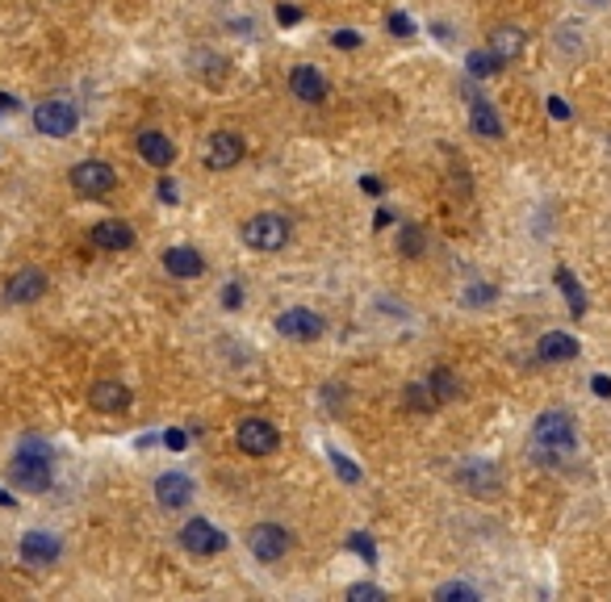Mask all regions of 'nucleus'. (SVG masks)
<instances>
[{"label": "nucleus", "mask_w": 611, "mask_h": 602, "mask_svg": "<svg viewBox=\"0 0 611 602\" xmlns=\"http://www.w3.org/2000/svg\"><path fill=\"white\" fill-rule=\"evenodd\" d=\"M9 481H13V485H21L26 493L51 490V481H55V468H51V443H46V439H38V435L21 439L17 456L9 460Z\"/></svg>", "instance_id": "1"}, {"label": "nucleus", "mask_w": 611, "mask_h": 602, "mask_svg": "<svg viewBox=\"0 0 611 602\" xmlns=\"http://www.w3.org/2000/svg\"><path fill=\"white\" fill-rule=\"evenodd\" d=\"M532 443H536V452L541 456H566V452H574V443H578V427H574V419L566 411H544L541 419H536V427H532Z\"/></svg>", "instance_id": "2"}, {"label": "nucleus", "mask_w": 611, "mask_h": 602, "mask_svg": "<svg viewBox=\"0 0 611 602\" xmlns=\"http://www.w3.org/2000/svg\"><path fill=\"white\" fill-rule=\"evenodd\" d=\"M239 234H243V243H248L251 251H281V247L289 243L293 226L285 214H273V209H268V214H251Z\"/></svg>", "instance_id": "3"}, {"label": "nucleus", "mask_w": 611, "mask_h": 602, "mask_svg": "<svg viewBox=\"0 0 611 602\" xmlns=\"http://www.w3.org/2000/svg\"><path fill=\"white\" fill-rule=\"evenodd\" d=\"M80 122V113L71 101H42L38 110H34V126H38V134L46 138H68Z\"/></svg>", "instance_id": "4"}, {"label": "nucleus", "mask_w": 611, "mask_h": 602, "mask_svg": "<svg viewBox=\"0 0 611 602\" xmlns=\"http://www.w3.org/2000/svg\"><path fill=\"white\" fill-rule=\"evenodd\" d=\"M289 532L281 527V523H256L248 532V548L256 552V561H265V565H273V561H281L285 552H289Z\"/></svg>", "instance_id": "5"}, {"label": "nucleus", "mask_w": 611, "mask_h": 602, "mask_svg": "<svg viewBox=\"0 0 611 602\" xmlns=\"http://www.w3.org/2000/svg\"><path fill=\"white\" fill-rule=\"evenodd\" d=\"M235 443L239 452H248V456H268V452H277L281 443V431L268 419H243L235 427Z\"/></svg>", "instance_id": "6"}, {"label": "nucleus", "mask_w": 611, "mask_h": 602, "mask_svg": "<svg viewBox=\"0 0 611 602\" xmlns=\"http://www.w3.org/2000/svg\"><path fill=\"white\" fill-rule=\"evenodd\" d=\"M113 184H118V172L105 159H84V164L71 167V189L84 192V197H105Z\"/></svg>", "instance_id": "7"}, {"label": "nucleus", "mask_w": 611, "mask_h": 602, "mask_svg": "<svg viewBox=\"0 0 611 602\" xmlns=\"http://www.w3.org/2000/svg\"><path fill=\"white\" fill-rule=\"evenodd\" d=\"M181 544H184V552H193V557H218L226 548V535L209 519H189L181 527Z\"/></svg>", "instance_id": "8"}, {"label": "nucleus", "mask_w": 611, "mask_h": 602, "mask_svg": "<svg viewBox=\"0 0 611 602\" xmlns=\"http://www.w3.org/2000/svg\"><path fill=\"white\" fill-rule=\"evenodd\" d=\"M327 330V322H322L314 310H285V314L277 318V335H285V339L293 343H314Z\"/></svg>", "instance_id": "9"}, {"label": "nucleus", "mask_w": 611, "mask_h": 602, "mask_svg": "<svg viewBox=\"0 0 611 602\" xmlns=\"http://www.w3.org/2000/svg\"><path fill=\"white\" fill-rule=\"evenodd\" d=\"M46 293V276L38 268H17L9 281H4V301L9 305H29V301H38Z\"/></svg>", "instance_id": "10"}, {"label": "nucleus", "mask_w": 611, "mask_h": 602, "mask_svg": "<svg viewBox=\"0 0 611 602\" xmlns=\"http://www.w3.org/2000/svg\"><path fill=\"white\" fill-rule=\"evenodd\" d=\"M243 159V138L231 134V130H218V134H209L206 142V164L214 172H231V167Z\"/></svg>", "instance_id": "11"}, {"label": "nucleus", "mask_w": 611, "mask_h": 602, "mask_svg": "<svg viewBox=\"0 0 611 602\" xmlns=\"http://www.w3.org/2000/svg\"><path fill=\"white\" fill-rule=\"evenodd\" d=\"M130 402H134V394H130L122 381H97L88 389V406L101 414H122V411H130Z\"/></svg>", "instance_id": "12"}, {"label": "nucleus", "mask_w": 611, "mask_h": 602, "mask_svg": "<svg viewBox=\"0 0 611 602\" xmlns=\"http://www.w3.org/2000/svg\"><path fill=\"white\" fill-rule=\"evenodd\" d=\"M289 93L297 96V101H306V105H319V101H327V80H322L319 68L302 63V68L289 71Z\"/></svg>", "instance_id": "13"}, {"label": "nucleus", "mask_w": 611, "mask_h": 602, "mask_svg": "<svg viewBox=\"0 0 611 602\" xmlns=\"http://www.w3.org/2000/svg\"><path fill=\"white\" fill-rule=\"evenodd\" d=\"M155 502L167 507V510L189 507V502H193V481L184 477V473H164V477H155Z\"/></svg>", "instance_id": "14"}, {"label": "nucleus", "mask_w": 611, "mask_h": 602, "mask_svg": "<svg viewBox=\"0 0 611 602\" xmlns=\"http://www.w3.org/2000/svg\"><path fill=\"white\" fill-rule=\"evenodd\" d=\"M21 561L26 565H55L59 561V540L51 532H26L21 535Z\"/></svg>", "instance_id": "15"}, {"label": "nucleus", "mask_w": 611, "mask_h": 602, "mask_svg": "<svg viewBox=\"0 0 611 602\" xmlns=\"http://www.w3.org/2000/svg\"><path fill=\"white\" fill-rule=\"evenodd\" d=\"M93 243L105 247V251H126V247H134V226L122 218L97 222V226H93Z\"/></svg>", "instance_id": "16"}, {"label": "nucleus", "mask_w": 611, "mask_h": 602, "mask_svg": "<svg viewBox=\"0 0 611 602\" xmlns=\"http://www.w3.org/2000/svg\"><path fill=\"white\" fill-rule=\"evenodd\" d=\"M578 356V339L566 335V330H549L541 335V347H536V360L541 364H561V360H574Z\"/></svg>", "instance_id": "17"}, {"label": "nucleus", "mask_w": 611, "mask_h": 602, "mask_svg": "<svg viewBox=\"0 0 611 602\" xmlns=\"http://www.w3.org/2000/svg\"><path fill=\"white\" fill-rule=\"evenodd\" d=\"M164 268L172 276H181V281H193V276L206 273V260L197 256L193 247H167V251H164Z\"/></svg>", "instance_id": "18"}, {"label": "nucleus", "mask_w": 611, "mask_h": 602, "mask_svg": "<svg viewBox=\"0 0 611 602\" xmlns=\"http://www.w3.org/2000/svg\"><path fill=\"white\" fill-rule=\"evenodd\" d=\"M139 155L151 167H167L172 159H176V147H172V138L159 134V130H143L139 134Z\"/></svg>", "instance_id": "19"}, {"label": "nucleus", "mask_w": 611, "mask_h": 602, "mask_svg": "<svg viewBox=\"0 0 611 602\" xmlns=\"http://www.w3.org/2000/svg\"><path fill=\"white\" fill-rule=\"evenodd\" d=\"M469 126H473V134H482V138H502V118L494 113L490 101H473Z\"/></svg>", "instance_id": "20"}, {"label": "nucleus", "mask_w": 611, "mask_h": 602, "mask_svg": "<svg viewBox=\"0 0 611 602\" xmlns=\"http://www.w3.org/2000/svg\"><path fill=\"white\" fill-rule=\"evenodd\" d=\"M460 485L465 490H499V473H494V465H486V460H477V465H465L460 468Z\"/></svg>", "instance_id": "21"}, {"label": "nucleus", "mask_w": 611, "mask_h": 602, "mask_svg": "<svg viewBox=\"0 0 611 602\" xmlns=\"http://www.w3.org/2000/svg\"><path fill=\"white\" fill-rule=\"evenodd\" d=\"M490 51H494V55H499L502 63H507V59H515L519 51H524V34H519L515 26L494 29V34H490Z\"/></svg>", "instance_id": "22"}, {"label": "nucleus", "mask_w": 611, "mask_h": 602, "mask_svg": "<svg viewBox=\"0 0 611 602\" xmlns=\"http://www.w3.org/2000/svg\"><path fill=\"white\" fill-rule=\"evenodd\" d=\"M428 389H431V397H436V402H457V397H460V381L452 377V369H436V372H431Z\"/></svg>", "instance_id": "23"}, {"label": "nucleus", "mask_w": 611, "mask_h": 602, "mask_svg": "<svg viewBox=\"0 0 611 602\" xmlns=\"http://www.w3.org/2000/svg\"><path fill=\"white\" fill-rule=\"evenodd\" d=\"M557 285H561V293L570 297V310L574 314H586V293H582V285L570 276V268H557Z\"/></svg>", "instance_id": "24"}, {"label": "nucleus", "mask_w": 611, "mask_h": 602, "mask_svg": "<svg viewBox=\"0 0 611 602\" xmlns=\"http://www.w3.org/2000/svg\"><path fill=\"white\" fill-rule=\"evenodd\" d=\"M403 402H406V406H411V411H419V414L436 411V397H431V389H428V385H406Z\"/></svg>", "instance_id": "25"}, {"label": "nucleus", "mask_w": 611, "mask_h": 602, "mask_svg": "<svg viewBox=\"0 0 611 602\" xmlns=\"http://www.w3.org/2000/svg\"><path fill=\"white\" fill-rule=\"evenodd\" d=\"M436 598L440 602H477V590L465 586V582H448V586L436 590Z\"/></svg>", "instance_id": "26"}, {"label": "nucleus", "mask_w": 611, "mask_h": 602, "mask_svg": "<svg viewBox=\"0 0 611 602\" xmlns=\"http://www.w3.org/2000/svg\"><path fill=\"white\" fill-rule=\"evenodd\" d=\"M499 68H502V59L494 55V51H477V55H469V71H473V76H494Z\"/></svg>", "instance_id": "27"}, {"label": "nucleus", "mask_w": 611, "mask_h": 602, "mask_svg": "<svg viewBox=\"0 0 611 602\" xmlns=\"http://www.w3.org/2000/svg\"><path fill=\"white\" fill-rule=\"evenodd\" d=\"M347 548H352V552H361L369 565H377V548H373V540H369L364 532H352V535H347Z\"/></svg>", "instance_id": "28"}, {"label": "nucleus", "mask_w": 611, "mask_h": 602, "mask_svg": "<svg viewBox=\"0 0 611 602\" xmlns=\"http://www.w3.org/2000/svg\"><path fill=\"white\" fill-rule=\"evenodd\" d=\"M398 247H403V256H419V251H423V231H419V226H406Z\"/></svg>", "instance_id": "29"}, {"label": "nucleus", "mask_w": 611, "mask_h": 602, "mask_svg": "<svg viewBox=\"0 0 611 602\" xmlns=\"http://www.w3.org/2000/svg\"><path fill=\"white\" fill-rule=\"evenodd\" d=\"M331 465L339 468V477H344V481H352V485H356V481H361V468L352 465V460H347V456H339V452H335V448H331Z\"/></svg>", "instance_id": "30"}, {"label": "nucleus", "mask_w": 611, "mask_h": 602, "mask_svg": "<svg viewBox=\"0 0 611 602\" xmlns=\"http://www.w3.org/2000/svg\"><path fill=\"white\" fill-rule=\"evenodd\" d=\"M347 598H352V602H381L386 594H381L377 586H369V582H361V586H352V590H347Z\"/></svg>", "instance_id": "31"}, {"label": "nucleus", "mask_w": 611, "mask_h": 602, "mask_svg": "<svg viewBox=\"0 0 611 602\" xmlns=\"http://www.w3.org/2000/svg\"><path fill=\"white\" fill-rule=\"evenodd\" d=\"M389 29H394L398 38H411V34H415V21L406 13H389Z\"/></svg>", "instance_id": "32"}, {"label": "nucleus", "mask_w": 611, "mask_h": 602, "mask_svg": "<svg viewBox=\"0 0 611 602\" xmlns=\"http://www.w3.org/2000/svg\"><path fill=\"white\" fill-rule=\"evenodd\" d=\"M223 305H226V310H239V305H243V289H239V285H226L223 289Z\"/></svg>", "instance_id": "33"}, {"label": "nucleus", "mask_w": 611, "mask_h": 602, "mask_svg": "<svg viewBox=\"0 0 611 602\" xmlns=\"http://www.w3.org/2000/svg\"><path fill=\"white\" fill-rule=\"evenodd\" d=\"M331 42H335V46H347V51H352V46H361V34H352V29H335Z\"/></svg>", "instance_id": "34"}, {"label": "nucleus", "mask_w": 611, "mask_h": 602, "mask_svg": "<svg viewBox=\"0 0 611 602\" xmlns=\"http://www.w3.org/2000/svg\"><path fill=\"white\" fill-rule=\"evenodd\" d=\"M184 443H189V435H184V431H176V427H172V431H164V448H172V452H181Z\"/></svg>", "instance_id": "35"}, {"label": "nucleus", "mask_w": 611, "mask_h": 602, "mask_svg": "<svg viewBox=\"0 0 611 602\" xmlns=\"http://www.w3.org/2000/svg\"><path fill=\"white\" fill-rule=\"evenodd\" d=\"M549 113H553L557 122H566V118H570V105H566L561 96H553V101H549Z\"/></svg>", "instance_id": "36"}, {"label": "nucleus", "mask_w": 611, "mask_h": 602, "mask_svg": "<svg viewBox=\"0 0 611 602\" xmlns=\"http://www.w3.org/2000/svg\"><path fill=\"white\" fill-rule=\"evenodd\" d=\"M277 17H281V26H297V17H302V13H297L293 4H281V9H277Z\"/></svg>", "instance_id": "37"}, {"label": "nucleus", "mask_w": 611, "mask_h": 602, "mask_svg": "<svg viewBox=\"0 0 611 602\" xmlns=\"http://www.w3.org/2000/svg\"><path fill=\"white\" fill-rule=\"evenodd\" d=\"M486 297H494V289H469V305H486Z\"/></svg>", "instance_id": "38"}, {"label": "nucleus", "mask_w": 611, "mask_h": 602, "mask_svg": "<svg viewBox=\"0 0 611 602\" xmlns=\"http://www.w3.org/2000/svg\"><path fill=\"white\" fill-rule=\"evenodd\" d=\"M591 389H595L599 397H611V377H595V381H591Z\"/></svg>", "instance_id": "39"}, {"label": "nucleus", "mask_w": 611, "mask_h": 602, "mask_svg": "<svg viewBox=\"0 0 611 602\" xmlns=\"http://www.w3.org/2000/svg\"><path fill=\"white\" fill-rule=\"evenodd\" d=\"M159 197L172 206V201H176V184H172V180H159Z\"/></svg>", "instance_id": "40"}, {"label": "nucleus", "mask_w": 611, "mask_h": 602, "mask_svg": "<svg viewBox=\"0 0 611 602\" xmlns=\"http://www.w3.org/2000/svg\"><path fill=\"white\" fill-rule=\"evenodd\" d=\"M0 110H17V101L13 96H0Z\"/></svg>", "instance_id": "41"}, {"label": "nucleus", "mask_w": 611, "mask_h": 602, "mask_svg": "<svg viewBox=\"0 0 611 602\" xmlns=\"http://www.w3.org/2000/svg\"><path fill=\"white\" fill-rule=\"evenodd\" d=\"M591 4H607V0H591Z\"/></svg>", "instance_id": "42"}]
</instances>
